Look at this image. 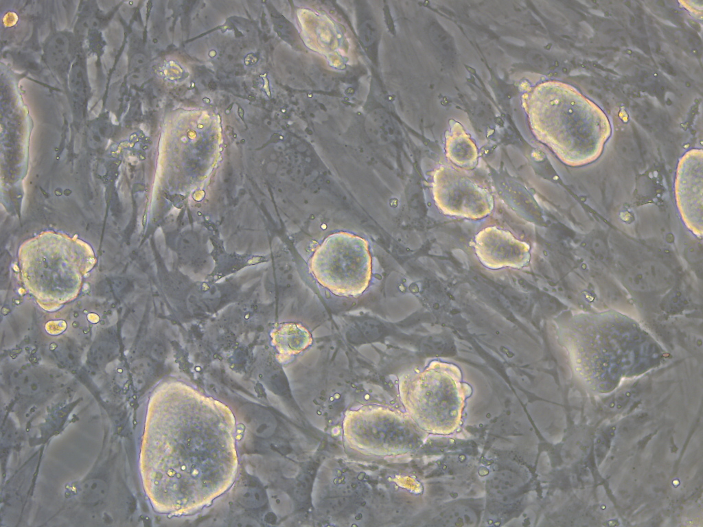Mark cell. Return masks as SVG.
Wrapping results in <instances>:
<instances>
[{
	"instance_id": "obj_1",
	"label": "cell",
	"mask_w": 703,
	"mask_h": 527,
	"mask_svg": "<svg viewBox=\"0 0 703 527\" xmlns=\"http://www.w3.org/2000/svg\"><path fill=\"white\" fill-rule=\"evenodd\" d=\"M308 266L317 283L335 295L358 296L367 290L372 278L369 243L353 232H333L315 248Z\"/></svg>"
},
{
	"instance_id": "obj_7",
	"label": "cell",
	"mask_w": 703,
	"mask_h": 527,
	"mask_svg": "<svg viewBox=\"0 0 703 527\" xmlns=\"http://www.w3.org/2000/svg\"><path fill=\"white\" fill-rule=\"evenodd\" d=\"M446 152L448 159L463 169L471 170L477 165V149L470 138L460 128L452 129L447 135Z\"/></svg>"
},
{
	"instance_id": "obj_8",
	"label": "cell",
	"mask_w": 703,
	"mask_h": 527,
	"mask_svg": "<svg viewBox=\"0 0 703 527\" xmlns=\"http://www.w3.org/2000/svg\"><path fill=\"white\" fill-rule=\"evenodd\" d=\"M69 47L68 39L63 34L54 36L47 44L45 56L53 65L58 64L65 56Z\"/></svg>"
},
{
	"instance_id": "obj_4",
	"label": "cell",
	"mask_w": 703,
	"mask_h": 527,
	"mask_svg": "<svg viewBox=\"0 0 703 527\" xmlns=\"http://www.w3.org/2000/svg\"><path fill=\"white\" fill-rule=\"evenodd\" d=\"M702 151L692 150L680 159L675 179L678 209L687 227L702 235Z\"/></svg>"
},
{
	"instance_id": "obj_2",
	"label": "cell",
	"mask_w": 703,
	"mask_h": 527,
	"mask_svg": "<svg viewBox=\"0 0 703 527\" xmlns=\"http://www.w3.org/2000/svg\"><path fill=\"white\" fill-rule=\"evenodd\" d=\"M431 190L436 206L445 215L481 220L494 207L493 196L487 189L449 166L434 171Z\"/></svg>"
},
{
	"instance_id": "obj_3",
	"label": "cell",
	"mask_w": 703,
	"mask_h": 527,
	"mask_svg": "<svg viewBox=\"0 0 703 527\" xmlns=\"http://www.w3.org/2000/svg\"><path fill=\"white\" fill-rule=\"evenodd\" d=\"M402 390L413 401L443 409L459 408L471 392L457 366L439 360L407 376Z\"/></svg>"
},
{
	"instance_id": "obj_9",
	"label": "cell",
	"mask_w": 703,
	"mask_h": 527,
	"mask_svg": "<svg viewBox=\"0 0 703 527\" xmlns=\"http://www.w3.org/2000/svg\"><path fill=\"white\" fill-rule=\"evenodd\" d=\"M238 115H239V116H240V117H241V119H242L243 120V121L244 122V117H243V115H244V110H243V109H242V108H241L240 106H239V107H238Z\"/></svg>"
},
{
	"instance_id": "obj_5",
	"label": "cell",
	"mask_w": 703,
	"mask_h": 527,
	"mask_svg": "<svg viewBox=\"0 0 703 527\" xmlns=\"http://www.w3.org/2000/svg\"><path fill=\"white\" fill-rule=\"evenodd\" d=\"M475 254L487 268H522L531 258L529 245L511 233L496 226L482 229L474 239Z\"/></svg>"
},
{
	"instance_id": "obj_6",
	"label": "cell",
	"mask_w": 703,
	"mask_h": 527,
	"mask_svg": "<svg viewBox=\"0 0 703 527\" xmlns=\"http://www.w3.org/2000/svg\"><path fill=\"white\" fill-rule=\"evenodd\" d=\"M273 340L281 361L291 360L310 347L313 338L306 327L299 323L280 325L273 333Z\"/></svg>"
},
{
	"instance_id": "obj_10",
	"label": "cell",
	"mask_w": 703,
	"mask_h": 527,
	"mask_svg": "<svg viewBox=\"0 0 703 527\" xmlns=\"http://www.w3.org/2000/svg\"><path fill=\"white\" fill-rule=\"evenodd\" d=\"M233 104H231V105H230V106H229V107L227 108V110H228V112H229V111L230 110V109L231 108V107H232Z\"/></svg>"
}]
</instances>
